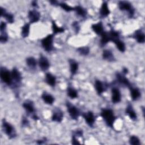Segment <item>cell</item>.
Listing matches in <instances>:
<instances>
[{
    "instance_id": "obj_13",
    "label": "cell",
    "mask_w": 145,
    "mask_h": 145,
    "mask_svg": "<svg viewBox=\"0 0 145 145\" xmlns=\"http://www.w3.org/2000/svg\"><path fill=\"white\" fill-rule=\"evenodd\" d=\"M116 81L122 86H125L126 87H130L131 84L130 80L126 77L125 75L123 74L122 72H117L116 74Z\"/></svg>"
},
{
    "instance_id": "obj_19",
    "label": "cell",
    "mask_w": 145,
    "mask_h": 145,
    "mask_svg": "<svg viewBox=\"0 0 145 145\" xmlns=\"http://www.w3.org/2000/svg\"><path fill=\"white\" fill-rule=\"evenodd\" d=\"M125 113L129 116V117L133 121H136L137 120V114L135 111L133 106L130 104H128L126 109Z\"/></svg>"
},
{
    "instance_id": "obj_41",
    "label": "cell",
    "mask_w": 145,
    "mask_h": 145,
    "mask_svg": "<svg viewBox=\"0 0 145 145\" xmlns=\"http://www.w3.org/2000/svg\"><path fill=\"white\" fill-rule=\"evenodd\" d=\"M46 139L45 138H43L42 139H38L36 141V143L38 144H42L46 143Z\"/></svg>"
},
{
    "instance_id": "obj_29",
    "label": "cell",
    "mask_w": 145,
    "mask_h": 145,
    "mask_svg": "<svg viewBox=\"0 0 145 145\" xmlns=\"http://www.w3.org/2000/svg\"><path fill=\"white\" fill-rule=\"evenodd\" d=\"M113 42L115 44L117 49L121 53H124L126 50V46L125 44L123 41H122L120 38L114 40Z\"/></svg>"
},
{
    "instance_id": "obj_31",
    "label": "cell",
    "mask_w": 145,
    "mask_h": 145,
    "mask_svg": "<svg viewBox=\"0 0 145 145\" xmlns=\"http://www.w3.org/2000/svg\"><path fill=\"white\" fill-rule=\"evenodd\" d=\"M52 28L53 34L54 35L58 33H63L65 31V29L61 27L58 26L54 20H53L52 22Z\"/></svg>"
},
{
    "instance_id": "obj_16",
    "label": "cell",
    "mask_w": 145,
    "mask_h": 145,
    "mask_svg": "<svg viewBox=\"0 0 145 145\" xmlns=\"http://www.w3.org/2000/svg\"><path fill=\"white\" fill-rule=\"evenodd\" d=\"M110 11L108 5V2L106 1H103L99 10L100 18L102 19L105 18L110 14Z\"/></svg>"
},
{
    "instance_id": "obj_28",
    "label": "cell",
    "mask_w": 145,
    "mask_h": 145,
    "mask_svg": "<svg viewBox=\"0 0 145 145\" xmlns=\"http://www.w3.org/2000/svg\"><path fill=\"white\" fill-rule=\"evenodd\" d=\"M109 42H110V37L108 32H104L100 36V44L101 47H104Z\"/></svg>"
},
{
    "instance_id": "obj_20",
    "label": "cell",
    "mask_w": 145,
    "mask_h": 145,
    "mask_svg": "<svg viewBox=\"0 0 145 145\" xmlns=\"http://www.w3.org/2000/svg\"><path fill=\"white\" fill-rule=\"evenodd\" d=\"M91 28L97 35L100 36L105 32L104 26L101 22H99L97 23L92 24L91 25Z\"/></svg>"
},
{
    "instance_id": "obj_39",
    "label": "cell",
    "mask_w": 145,
    "mask_h": 145,
    "mask_svg": "<svg viewBox=\"0 0 145 145\" xmlns=\"http://www.w3.org/2000/svg\"><path fill=\"white\" fill-rule=\"evenodd\" d=\"M73 135L76 136L77 138L78 137H82L83 135V131L81 129H77L75 131L74 134Z\"/></svg>"
},
{
    "instance_id": "obj_8",
    "label": "cell",
    "mask_w": 145,
    "mask_h": 145,
    "mask_svg": "<svg viewBox=\"0 0 145 145\" xmlns=\"http://www.w3.org/2000/svg\"><path fill=\"white\" fill-rule=\"evenodd\" d=\"M82 116L87 125H88L90 127H93L96 121V117L92 111L83 112L82 113Z\"/></svg>"
},
{
    "instance_id": "obj_23",
    "label": "cell",
    "mask_w": 145,
    "mask_h": 145,
    "mask_svg": "<svg viewBox=\"0 0 145 145\" xmlns=\"http://www.w3.org/2000/svg\"><path fill=\"white\" fill-rule=\"evenodd\" d=\"M69 66H70V71L71 76H74L78 72L79 69V64L77 61L74 59H70L69 60Z\"/></svg>"
},
{
    "instance_id": "obj_5",
    "label": "cell",
    "mask_w": 145,
    "mask_h": 145,
    "mask_svg": "<svg viewBox=\"0 0 145 145\" xmlns=\"http://www.w3.org/2000/svg\"><path fill=\"white\" fill-rule=\"evenodd\" d=\"M0 76L1 81L8 86H12V79L11 72L5 67H1L0 70Z\"/></svg>"
},
{
    "instance_id": "obj_11",
    "label": "cell",
    "mask_w": 145,
    "mask_h": 145,
    "mask_svg": "<svg viewBox=\"0 0 145 145\" xmlns=\"http://www.w3.org/2000/svg\"><path fill=\"white\" fill-rule=\"evenodd\" d=\"M94 87L97 93L100 96L106 90L108 85L105 83H103L100 80L96 79L94 83Z\"/></svg>"
},
{
    "instance_id": "obj_15",
    "label": "cell",
    "mask_w": 145,
    "mask_h": 145,
    "mask_svg": "<svg viewBox=\"0 0 145 145\" xmlns=\"http://www.w3.org/2000/svg\"><path fill=\"white\" fill-rule=\"evenodd\" d=\"M63 113L59 108L53 110L51 117V120L53 122L60 123L62 121L63 118Z\"/></svg>"
},
{
    "instance_id": "obj_10",
    "label": "cell",
    "mask_w": 145,
    "mask_h": 145,
    "mask_svg": "<svg viewBox=\"0 0 145 145\" xmlns=\"http://www.w3.org/2000/svg\"><path fill=\"white\" fill-rule=\"evenodd\" d=\"M28 18L30 24L35 23L39 21L41 15L39 11L36 9H32L28 11Z\"/></svg>"
},
{
    "instance_id": "obj_9",
    "label": "cell",
    "mask_w": 145,
    "mask_h": 145,
    "mask_svg": "<svg viewBox=\"0 0 145 145\" xmlns=\"http://www.w3.org/2000/svg\"><path fill=\"white\" fill-rule=\"evenodd\" d=\"M22 106L25 110L26 113L30 115L31 117L33 114H36L35 108L34 105V103L32 101L29 100H27L24 101L22 104Z\"/></svg>"
},
{
    "instance_id": "obj_43",
    "label": "cell",
    "mask_w": 145,
    "mask_h": 145,
    "mask_svg": "<svg viewBox=\"0 0 145 145\" xmlns=\"http://www.w3.org/2000/svg\"><path fill=\"white\" fill-rule=\"evenodd\" d=\"M31 5L34 8H37L38 7V3H37V2L36 1H32L31 2Z\"/></svg>"
},
{
    "instance_id": "obj_38",
    "label": "cell",
    "mask_w": 145,
    "mask_h": 145,
    "mask_svg": "<svg viewBox=\"0 0 145 145\" xmlns=\"http://www.w3.org/2000/svg\"><path fill=\"white\" fill-rule=\"evenodd\" d=\"M22 125L24 127H28L29 126V121L25 117H23L22 118Z\"/></svg>"
},
{
    "instance_id": "obj_18",
    "label": "cell",
    "mask_w": 145,
    "mask_h": 145,
    "mask_svg": "<svg viewBox=\"0 0 145 145\" xmlns=\"http://www.w3.org/2000/svg\"><path fill=\"white\" fill-rule=\"evenodd\" d=\"M1 17L5 18V19L8 23L12 24L14 22V15L10 12H7L6 10L2 6L1 7Z\"/></svg>"
},
{
    "instance_id": "obj_35",
    "label": "cell",
    "mask_w": 145,
    "mask_h": 145,
    "mask_svg": "<svg viewBox=\"0 0 145 145\" xmlns=\"http://www.w3.org/2000/svg\"><path fill=\"white\" fill-rule=\"evenodd\" d=\"M1 32V35H0V42L2 44H5L6 42H7L8 40V34L6 32V30L5 31H2Z\"/></svg>"
},
{
    "instance_id": "obj_22",
    "label": "cell",
    "mask_w": 145,
    "mask_h": 145,
    "mask_svg": "<svg viewBox=\"0 0 145 145\" xmlns=\"http://www.w3.org/2000/svg\"><path fill=\"white\" fill-rule=\"evenodd\" d=\"M130 89V94L131 98L133 101H135L138 100L141 96V92L139 89L137 87H133L132 85L129 87Z\"/></svg>"
},
{
    "instance_id": "obj_33",
    "label": "cell",
    "mask_w": 145,
    "mask_h": 145,
    "mask_svg": "<svg viewBox=\"0 0 145 145\" xmlns=\"http://www.w3.org/2000/svg\"><path fill=\"white\" fill-rule=\"evenodd\" d=\"M77 52L80 55L83 56H88L90 52V49L88 46H80L76 49Z\"/></svg>"
},
{
    "instance_id": "obj_40",
    "label": "cell",
    "mask_w": 145,
    "mask_h": 145,
    "mask_svg": "<svg viewBox=\"0 0 145 145\" xmlns=\"http://www.w3.org/2000/svg\"><path fill=\"white\" fill-rule=\"evenodd\" d=\"M71 143L72 144H80V143L79 142V140L77 139V137L75 136L74 135H72L71 138Z\"/></svg>"
},
{
    "instance_id": "obj_36",
    "label": "cell",
    "mask_w": 145,
    "mask_h": 145,
    "mask_svg": "<svg viewBox=\"0 0 145 145\" xmlns=\"http://www.w3.org/2000/svg\"><path fill=\"white\" fill-rule=\"evenodd\" d=\"M129 143L132 145H140V139L136 135H131L129 138Z\"/></svg>"
},
{
    "instance_id": "obj_12",
    "label": "cell",
    "mask_w": 145,
    "mask_h": 145,
    "mask_svg": "<svg viewBox=\"0 0 145 145\" xmlns=\"http://www.w3.org/2000/svg\"><path fill=\"white\" fill-rule=\"evenodd\" d=\"M111 100L113 104H117L121 101V93L118 88L112 87L111 89Z\"/></svg>"
},
{
    "instance_id": "obj_17",
    "label": "cell",
    "mask_w": 145,
    "mask_h": 145,
    "mask_svg": "<svg viewBox=\"0 0 145 145\" xmlns=\"http://www.w3.org/2000/svg\"><path fill=\"white\" fill-rule=\"evenodd\" d=\"M132 37L139 44H143L145 41V35L141 29L135 31L132 35Z\"/></svg>"
},
{
    "instance_id": "obj_42",
    "label": "cell",
    "mask_w": 145,
    "mask_h": 145,
    "mask_svg": "<svg viewBox=\"0 0 145 145\" xmlns=\"http://www.w3.org/2000/svg\"><path fill=\"white\" fill-rule=\"evenodd\" d=\"M49 3L53 5V6H58V4H59V2L57 1H49Z\"/></svg>"
},
{
    "instance_id": "obj_34",
    "label": "cell",
    "mask_w": 145,
    "mask_h": 145,
    "mask_svg": "<svg viewBox=\"0 0 145 145\" xmlns=\"http://www.w3.org/2000/svg\"><path fill=\"white\" fill-rule=\"evenodd\" d=\"M58 6L63 10H65L66 12H70L71 11H74V7H71L67 3H66L65 2H59Z\"/></svg>"
},
{
    "instance_id": "obj_2",
    "label": "cell",
    "mask_w": 145,
    "mask_h": 145,
    "mask_svg": "<svg viewBox=\"0 0 145 145\" xmlns=\"http://www.w3.org/2000/svg\"><path fill=\"white\" fill-rule=\"evenodd\" d=\"M118 6L119 9L122 11H125L127 12L128 17L132 18L135 14V9L131 3L129 1H120L118 2Z\"/></svg>"
},
{
    "instance_id": "obj_14",
    "label": "cell",
    "mask_w": 145,
    "mask_h": 145,
    "mask_svg": "<svg viewBox=\"0 0 145 145\" xmlns=\"http://www.w3.org/2000/svg\"><path fill=\"white\" fill-rule=\"evenodd\" d=\"M38 65L40 67V69L43 71H46L49 69L50 67V62L48 59L42 54H41L39 57Z\"/></svg>"
},
{
    "instance_id": "obj_6",
    "label": "cell",
    "mask_w": 145,
    "mask_h": 145,
    "mask_svg": "<svg viewBox=\"0 0 145 145\" xmlns=\"http://www.w3.org/2000/svg\"><path fill=\"white\" fill-rule=\"evenodd\" d=\"M11 76L12 79V87L13 88H17L20 86L22 81V75L19 70L16 67H13L11 71Z\"/></svg>"
},
{
    "instance_id": "obj_7",
    "label": "cell",
    "mask_w": 145,
    "mask_h": 145,
    "mask_svg": "<svg viewBox=\"0 0 145 145\" xmlns=\"http://www.w3.org/2000/svg\"><path fill=\"white\" fill-rule=\"evenodd\" d=\"M66 106L67 112L70 117H71V118L75 121L78 120L80 114L79 109L76 106L70 103L69 101L66 102Z\"/></svg>"
},
{
    "instance_id": "obj_30",
    "label": "cell",
    "mask_w": 145,
    "mask_h": 145,
    "mask_svg": "<svg viewBox=\"0 0 145 145\" xmlns=\"http://www.w3.org/2000/svg\"><path fill=\"white\" fill-rule=\"evenodd\" d=\"M30 32V23L24 24L21 29V35L23 38L28 37Z\"/></svg>"
},
{
    "instance_id": "obj_25",
    "label": "cell",
    "mask_w": 145,
    "mask_h": 145,
    "mask_svg": "<svg viewBox=\"0 0 145 145\" xmlns=\"http://www.w3.org/2000/svg\"><path fill=\"white\" fill-rule=\"evenodd\" d=\"M41 99L45 103L50 105H52L55 101V99L53 96L46 92H44L41 94Z\"/></svg>"
},
{
    "instance_id": "obj_1",
    "label": "cell",
    "mask_w": 145,
    "mask_h": 145,
    "mask_svg": "<svg viewBox=\"0 0 145 145\" xmlns=\"http://www.w3.org/2000/svg\"><path fill=\"white\" fill-rule=\"evenodd\" d=\"M100 116L104 121L106 125L113 129L114 123L117 119V117L114 113L113 110L110 108H103L101 110Z\"/></svg>"
},
{
    "instance_id": "obj_26",
    "label": "cell",
    "mask_w": 145,
    "mask_h": 145,
    "mask_svg": "<svg viewBox=\"0 0 145 145\" xmlns=\"http://www.w3.org/2000/svg\"><path fill=\"white\" fill-rule=\"evenodd\" d=\"M74 11L75 12L76 15L82 18H85L87 15V10L80 5L74 7Z\"/></svg>"
},
{
    "instance_id": "obj_21",
    "label": "cell",
    "mask_w": 145,
    "mask_h": 145,
    "mask_svg": "<svg viewBox=\"0 0 145 145\" xmlns=\"http://www.w3.org/2000/svg\"><path fill=\"white\" fill-rule=\"evenodd\" d=\"M102 57L104 60L109 62H113L116 61L114 54L109 49H104L103 51Z\"/></svg>"
},
{
    "instance_id": "obj_3",
    "label": "cell",
    "mask_w": 145,
    "mask_h": 145,
    "mask_svg": "<svg viewBox=\"0 0 145 145\" xmlns=\"http://www.w3.org/2000/svg\"><path fill=\"white\" fill-rule=\"evenodd\" d=\"M2 127L4 133L9 139H14L16 137V133L15 128L10 123L6 121L5 119L2 120Z\"/></svg>"
},
{
    "instance_id": "obj_27",
    "label": "cell",
    "mask_w": 145,
    "mask_h": 145,
    "mask_svg": "<svg viewBox=\"0 0 145 145\" xmlns=\"http://www.w3.org/2000/svg\"><path fill=\"white\" fill-rule=\"evenodd\" d=\"M25 62H26L27 66L29 69H31L32 70L35 69L36 66H37V65L38 63L36 58H34L33 57H32V56L27 57L25 59Z\"/></svg>"
},
{
    "instance_id": "obj_44",
    "label": "cell",
    "mask_w": 145,
    "mask_h": 145,
    "mask_svg": "<svg viewBox=\"0 0 145 145\" xmlns=\"http://www.w3.org/2000/svg\"><path fill=\"white\" fill-rule=\"evenodd\" d=\"M128 72H129V70L126 67H123L122 70V73L125 75L128 73Z\"/></svg>"
},
{
    "instance_id": "obj_32",
    "label": "cell",
    "mask_w": 145,
    "mask_h": 145,
    "mask_svg": "<svg viewBox=\"0 0 145 145\" xmlns=\"http://www.w3.org/2000/svg\"><path fill=\"white\" fill-rule=\"evenodd\" d=\"M67 96L71 99H74L78 97V93L76 89H75L74 87H68L67 88Z\"/></svg>"
},
{
    "instance_id": "obj_24",
    "label": "cell",
    "mask_w": 145,
    "mask_h": 145,
    "mask_svg": "<svg viewBox=\"0 0 145 145\" xmlns=\"http://www.w3.org/2000/svg\"><path fill=\"white\" fill-rule=\"evenodd\" d=\"M45 81L50 87H54L56 84V77L50 72H47L45 76Z\"/></svg>"
},
{
    "instance_id": "obj_4",
    "label": "cell",
    "mask_w": 145,
    "mask_h": 145,
    "mask_svg": "<svg viewBox=\"0 0 145 145\" xmlns=\"http://www.w3.org/2000/svg\"><path fill=\"white\" fill-rule=\"evenodd\" d=\"M54 35L52 34H49L46 37H44L41 40V45L43 49L48 52H51L53 49H54V46H53V40H54Z\"/></svg>"
},
{
    "instance_id": "obj_37",
    "label": "cell",
    "mask_w": 145,
    "mask_h": 145,
    "mask_svg": "<svg viewBox=\"0 0 145 145\" xmlns=\"http://www.w3.org/2000/svg\"><path fill=\"white\" fill-rule=\"evenodd\" d=\"M71 26H72V28L73 29L74 32L76 34H78L80 31V25H79L78 22H77V21L73 22L71 24Z\"/></svg>"
}]
</instances>
